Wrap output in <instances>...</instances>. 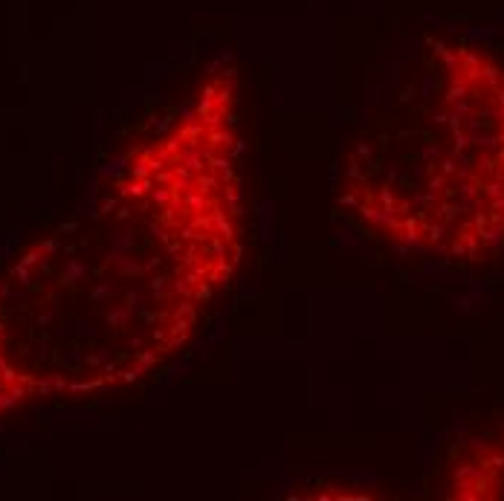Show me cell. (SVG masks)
<instances>
[{
    "label": "cell",
    "instance_id": "obj_1",
    "mask_svg": "<svg viewBox=\"0 0 504 501\" xmlns=\"http://www.w3.org/2000/svg\"><path fill=\"white\" fill-rule=\"evenodd\" d=\"M84 275H87V267H84L82 261H70L67 267H64L61 281H64V284H76V281H82Z\"/></svg>",
    "mask_w": 504,
    "mask_h": 501
},
{
    "label": "cell",
    "instance_id": "obj_2",
    "mask_svg": "<svg viewBox=\"0 0 504 501\" xmlns=\"http://www.w3.org/2000/svg\"><path fill=\"white\" fill-rule=\"evenodd\" d=\"M113 290H116V287L110 284V281H101L99 287H93V290H90V296H93L96 301H101V299H107V296H110Z\"/></svg>",
    "mask_w": 504,
    "mask_h": 501
}]
</instances>
